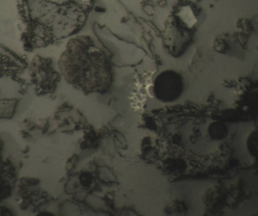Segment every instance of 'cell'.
<instances>
[{"label": "cell", "mask_w": 258, "mask_h": 216, "mask_svg": "<svg viewBox=\"0 0 258 216\" xmlns=\"http://www.w3.org/2000/svg\"><path fill=\"white\" fill-rule=\"evenodd\" d=\"M68 83L85 94L105 93L113 82V71L106 53L87 36L70 40L58 62Z\"/></svg>", "instance_id": "1"}, {"label": "cell", "mask_w": 258, "mask_h": 216, "mask_svg": "<svg viewBox=\"0 0 258 216\" xmlns=\"http://www.w3.org/2000/svg\"><path fill=\"white\" fill-rule=\"evenodd\" d=\"M25 66L16 56L0 47V74H12L22 70Z\"/></svg>", "instance_id": "3"}, {"label": "cell", "mask_w": 258, "mask_h": 216, "mask_svg": "<svg viewBox=\"0 0 258 216\" xmlns=\"http://www.w3.org/2000/svg\"><path fill=\"white\" fill-rule=\"evenodd\" d=\"M32 78L38 90L41 93L53 92L60 80V75L49 60L41 59L39 63L31 66Z\"/></svg>", "instance_id": "2"}]
</instances>
